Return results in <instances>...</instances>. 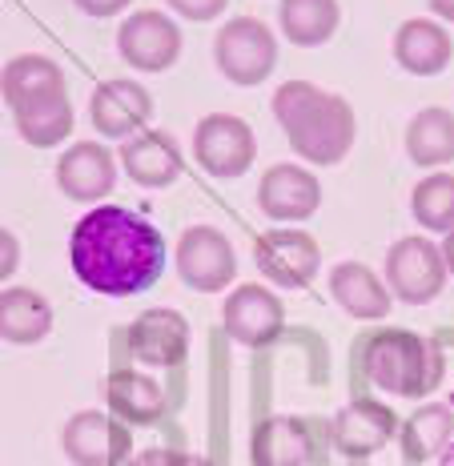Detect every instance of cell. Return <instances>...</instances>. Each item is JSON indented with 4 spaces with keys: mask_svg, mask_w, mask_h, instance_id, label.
Returning <instances> with one entry per match:
<instances>
[{
    "mask_svg": "<svg viewBox=\"0 0 454 466\" xmlns=\"http://www.w3.org/2000/svg\"><path fill=\"white\" fill-rule=\"evenodd\" d=\"M69 266L93 294L133 298L166 274V238L137 209L96 206L69 233Z\"/></svg>",
    "mask_w": 454,
    "mask_h": 466,
    "instance_id": "6da1fadb",
    "label": "cell"
},
{
    "mask_svg": "<svg viewBox=\"0 0 454 466\" xmlns=\"http://www.w3.org/2000/svg\"><path fill=\"white\" fill-rule=\"evenodd\" d=\"M274 116L286 129L294 153L310 165H338L358 137L350 101L318 89L310 81H286L274 93Z\"/></svg>",
    "mask_w": 454,
    "mask_h": 466,
    "instance_id": "7a4b0ae2",
    "label": "cell"
},
{
    "mask_svg": "<svg viewBox=\"0 0 454 466\" xmlns=\"http://www.w3.org/2000/svg\"><path fill=\"white\" fill-rule=\"evenodd\" d=\"M362 370L378 390L399 398H427L442 382V350L414 329L390 326L366 338Z\"/></svg>",
    "mask_w": 454,
    "mask_h": 466,
    "instance_id": "3957f363",
    "label": "cell"
},
{
    "mask_svg": "<svg viewBox=\"0 0 454 466\" xmlns=\"http://www.w3.org/2000/svg\"><path fill=\"white\" fill-rule=\"evenodd\" d=\"M214 61L234 85H262L277 65V41L257 16H229L214 36Z\"/></svg>",
    "mask_w": 454,
    "mask_h": 466,
    "instance_id": "277c9868",
    "label": "cell"
},
{
    "mask_svg": "<svg viewBox=\"0 0 454 466\" xmlns=\"http://www.w3.org/2000/svg\"><path fill=\"white\" fill-rule=\"evenodd\" d=\"M447 261H442L439 241L427 238H402L386 249V286L399 302L407 306H427L442 294L447 286Z\"/></svg>",
    "mask_w": 454,
    "mask_h": 466,
    "instance_id": "5b68a950",
    "label": "cell"
},
{
    "mask_svg": "<svg viewBox=\"0 0 454 466\" xmlns=\"http://www.w3.org/2000/svg\"><path fill=\"white\" fill-rule=\"evenodd\" d=\"M193 157L217 181H234L254 165L257 137L241 116L234 113H209L193 129Z\"/></svg>",
    "mask_w": 454,
    "mask_h": 466,
    "instance_id": "8992f818",
    "label": "cell"
},
{
    "mask_svg": "<svg viewBox=\"0 0 454 466\" xmlns=\"http://www.w3.org/2000/svg\"><path fill=\"white\" fill-rule=\"evenodd\" d=\"M177 274L197 294H221L237 274V254L229 238L214 226H189L177 238Z\"/></svg>",
    "mask_w": 454,
    "mask_h": 466,
    "instance_id": "52a82bcc",
    "label": "cell"
},
{
    "mask_svg": "<svg viewBox=\"0 0 454 466\" xmlns=\"http://www.w3.org/2000/svg\"><path fill=\"white\" fill-rule=\"evenodd\" d=\"M254 261L282 289H306L322 274V249L306 229H269L254 241Z\"/></svg>",
    "mask_w": 454,
    "mask_h": 466,
    "instance_id": "ba28073f",
    "label": "cell"
},
{
    "mask_svg": "<svg viewBox=\"0 0 454 466\" xmlns=\"http://www.w3.org/2000/svg\"><path fill=\"white\" fill-rule=\"evenodd\" d=\"M61 446L73 466H125L133 451V434L121 419L105 410H81L65 422Z\"/></svg>",
    "mask_w": 454,
    "mask_h": 466,
    "instance_id": "9c48e42d",
    "label": "cell"
},
{
    "mask_svg": "<svg viewBox=\"0 0 454 466\" xmlns=\"http://www.w3.org/2000/svg\"><path fill=\"white\" fill-rule=\"evenodd\" d=\"M117 53L137 73H166L181 56V28L173 16L157 13V8L133 13L117 28Z\"/></svg>",
    "mask_w": 454,
    "mask_h": 466,
    "instance_id": "30bf717a",
    "label": "cell"
},
{
    "mask_svg": "<svg viewBox=\"0 0 454 466\" xmlns=\"http://www.w3.org/2000/svg\"><path fill=\"white\" fill-rule=\"evenodd\" d=\"M221 326L234 342L249 346V350H262V346H274L286 329V309L277 302V294H269L266 286H237L234 294L226 298L221 306Z\"/></svg>",
    "mask_w": 454,
    "mask_h": 466,
    "instance_id": "8fae6325",
    "label": "cell"
},
{
    "mask_svg": "<svg viewBox=\"0 0 454 466\" xmlns=\"http://www.w3.org/2000/svg\"><path fill=\"white\" fill-rule=\"evenodd\" d=\"M399 414L378 398H354L330 422V439L346 459H370L399 439Z\"/></svg>",
    "mask_w": 454,
    "mask_h": 466,
    "instance_id": "7c38bea8",
    "label": "cell"
},
{
    "mask_svg": "<svg viewBox=\"0 0 454 466\" xmlns=\"http://www.w3.org/2000/svg\"><path fill=\"white\" fill-rule=\"evenodd\" d=\"M56 186L69 201L81 206H101L117 186V161L109 145L101 141H76L56 157Z\"/></svg>",
    "mask_w": 454,
    "mask_h": 466,
    "instance_id": "4fadbf2b",
    "label": "cell"
},
{
    "mask_svg": "<svg viewBox=\"0 0 454 466\" xmlns=\"http://www.w3.org/2000/svg\"><path fill=\"white\" fill-rule=\"evenodd\" d=\"M0 96L13 113H28L53 101H69V85H65V69L53 56L25 53L0 69Z\"/></svg>",
    "mask_w": 454,
    "mask_h": 466,
    "instance_id": "5bb4252c",
    "label": "cell"
},
{
    "mask_svg": "<svg viewBox=\"0 0 454 466\" xmlns=\"http://www.w3.org/2000/svg\"><path fill=\"white\" fill-rule=\"evenodd\" d=\"M153 96L141 81H101L89 96V121L101 137L129 141L149 125Z\"/></svg>",
    "mask_w": 454,
    "mask_h": 466,
    "instance_id": "9a60e30c",
    "label": "cell"
},
{
    "mask_svg": "<svg viewBox=\"0 0 454 466\" xmlns=\"http://www.w3.org/2000/svg\"><path fill=\"white\" fill-rule=\"evenodd\" d=\"M318 206H322V181H318L310 169L282 161V165H269V169L262 173L257 209H262L266 218L294 226V221L314 218Z\"/></svg>",
    "mask_w": 454,
    "mask_h": 466,
    "instance_id": "2e32d148",
    "label": "cell"
},
{
    "mask_svg": "<svg viewBox=\"0 0 454 466\" xmlns=\"http://www.w3.org/2000/svg\"><path fill=\"white\" fill-rule=\"evenodd\" d=\"M129 350L141 366H153V370L181 366L189 354V322L169 306L145 309L129 326Z\"/></svg>",
    "mask_w": 454,
    "mask_h": 466,
    "instance_id": "e0dca14e",
    "label": "cell"
},
{
    "mask_svg": "<svg viewBox=\"0 0 454 466\" xmlns=\"http://www.w3.org/2000/svg\"><path fill=\"white\" fill-rule=\"evenodd\" d=\"M121 165L133 177V186H141V189H166L181 177V169H186L177 141L161 129H141L137 137L125 141Z\"/></svg>",
    "mask_w": 454,
    "mask_h": 466,
    "instance_id": "ac0fdd59",
    "label": "cell"
},
{
    "mask_svg": "<svg viewBox=\"0 0 454 466\" xmlns=\"http://www.w3.org/2000/svg\"><path fill=\"white\" fill-rule=\"evenodd\" d=\"M454 56V41L442 21L430 16H410L394 33V61L414 76H439Z\"/></svg>",
    "mask_w": 454,
    "mask_h": 466,
    "instance_id": "d6986e66",
    "label": "cell"
},
{
    "mask_svg": "<svg viewBox=\"0 0 454 466\" xmlns=\"http://www.w3.org/2000/svg\"><path fill=\"white\" fill-rule=\"evenodd\" d=\"M330 294L334 302L358 322H378L390 314V286L362 261H338L330 269Z\"/></svg>",
    "mask_w": 454,
    "mask_h": 466,
    "instance_id": "ffe728a7",
    "label": "cell"
},
{
    "mask_svg": "<svg viewBox=\"0 0 454 466\" xmlns=\"http://www.w3.org/2000/svg\"><path fill=\"white\" fill-rule=\"evenodd\" d=\"M105 402L125 426H153L166 419V390L141 370H113L105 378Z\"/></svg>",
    "mask_w": 454,
    "mask_h": 466,
    "instance_id": "44dd1931",
    "label": "cell"
},
{
    "mask_svg": "<svg viewBox=\"0 0 454 466\" xmlns=\"http://www.w3.org/2000/svg\"><path fill=\"white\" fill-rule=\"evenodd\" d=\"M314 454L310 426L294 414H274V419L257 422L254 439H249V459L254 466H306Z\"/></svg>",
    "mask_w": 454,
    "mask_h": 466,
    "instance_id": "7402d4cb",
    "label": "cell"
},
{
    "mask_svg": "<svg viewBox=\"0 0 454 466\" xmlns=\"http://www.w3.org/2000/svg\"><path fill=\"white\" fill-rule=\"evenodd\" d=\"M53 334V306L28 286L0 289V342L36 346Z\"/></svg>",
    "mask_w": 454,
    "mask_h": 466,
    "instance_id": "603a6c76",
    "label": "cell"
},
{
    "mask_svg": "<svg viewBox=\"0 0 454 466\" xmlns=\"http://www.w3.org/2000/svg\"><path fill=\"white\" fill-rule=\"evenodd\" d=\"M399 442L410 462L442 459L447 446L454 442V410L447 402H422L419 410L399 426Z\"/></svg>",
    "mask_w": 454,
    "mask_h": 466,
    "instance_id": "cb8c5ba5",
    "label": "cell"
},
{
    "mask_svg": "<svg viewBox=\"0 0 454 466\" xmlns=\"http://www.w3.org/2000/svg\"><path fill=\"white\" fill-rule=\"evenodd\" d=\"M407 153L422 169H442L454 161V113L450 109H430L414 113L407 125Z\"/></svg>",
    "mask_w": 454,
    "mask_h": 466,
    "instance_id": "d4e9b609",
    "label": "cell"
},
{
    "mask_svg": "<svg viewBox=\"0 0 454 466\" xmlns=\"http://www.w3.org/2000/svg\"><path fill=\"white\" fill-rule=\"evenodd\" d=\"M277 21L298 48H318L338 33L342 8H338V0H282Z\"/></svg>",
    "mask_w": 454,
    "mask_h": 466,
    "instance_id": "484cf974",
    "label": "cell"
},
{
    "mask_svg": "<svg viewBox=\"0 0 454 466\" xmlns=\"http://www.w3.org/2000/svg\"><path fill=\"white\" fill-rule=\"evenodd\" d=\"M410 218L430 233L454 229V173H430L410 193Z\"/></svg>",
    "mask_w": 454,
    "mask_h": 466,
    "instance_id": "4316f807",
    "label": "cell"
},
{
    "mask_svg": "<svg viewBox=\"0 0 454 466\" xmlns=\"http://www.w3.org/2000/svg\"><path fill=\"white\" fill-rule=\"evenodd\" d=\"M13 121H16V133H21L33 149H53V145H61L73 133L76 116H73L69 101H53V105H41V109L13 113Z\"/></svg>",
    "mask_w": 454,
    "mask_h": 466,
    "instance_id": "83f0119b",
    "label": "cell"
},
{
    "mask_svg": "<svg viewBox=\"0 0 454 466\" xmlns=\"http://www.w3.org/2000/svg\"><path fill=\"white\" fill-rule=\"evenodd\" d=\"M125 466H209L206 459L197 454H186V451H161V446H149L141 454H129Z\"/></svg>",
    "mask_w": 454,
    "mask_h": 466,
    "instance_id": "f1b7e54d",
    "label": "cell"
},
{
    "mask_svg": "<svg viewBox=\"0 0 454 466\" xmlns=\"http://www.w3.org/2000/svg\"><path fill=\"white\" fill-rule=\"evenodd\" d=\"M166 5L173 8L177 16H186V21H214V16L226 13L229 0H166Z\"/></svg>",
    "mask_w": 454,
    "mask_h": 466,
    "instance_id": "f546056e",
    "label": "cell"
},
{
    "mask_svg": "<svg viewBox=\"0 0 454 466\" xmlns=\"http://www.w3.org/2000/svg\"><path fill=\"white\" fill-rule=\"evenodd\" d=\"M21 266V241L13 238L5 226H0V281H8Z\"/></svg>",
    "mask_w": 454,
    "mask_h": 466,
    "instance_id": "4dcf8cb0",
    "label": "cell"
},
{
    "mask_svg": "<svg viewBox=\"0 0 454 466\" xmlns=\"http://www.w3.org/2000/svg\"><path fill=\"white\" fill-rule=\"evenodd\" d=\"M85 16H96V21H109V16H121L133 0H73Z\"/></svg>",
    "mask_w": 454,
    "mask_h": 466,
    "instance_id": "1f68e13d",
    "label": "cell"
},
{
    "mask_svg": "<svg viewBox=\"0 0 454 466\" xmlns=\"http://www.w3.org/2000/svg\"><path fill=\"white\" fill-rule=\"evenodd\" d=\"M430 5V13L439 16V21H450L454 25V0H427Z\"/></svg>",
    "mask_w": 454,
    "mask_h": 466,
    "instance_id": "d6a6232c",
    "label": "cell"
},
{
    "mask_svg": "<svg viewBox=\"0 0 454 466\" xmlns=\"http://www.w3.org/2000/svg\"><path fill=\"white\" fill-rule=\"evenodd\" d=\"M442 261H447V274H454V229L450 233H442Z\"/></svg>",
    "mask_w": 454,
    "mask_h": 466,
    "instance_id": "836d02e7",
    "label": "cell"
},
{
    "mask_svg": "<svg viewBox=\"0 0 454 466\" xmlns=\"http://www.w3.org/2000/svg\"><path fill=\"white\" fill-rule=\"evenodd\" d=\"M439 466H454V442L447 446V454H442V462H439Z\"/></svg>",
    "mask_w": 454,
    "mask_h": 466,
    "instance_id": "e575fe53",
    "label": "cell"
}]
</instances>
